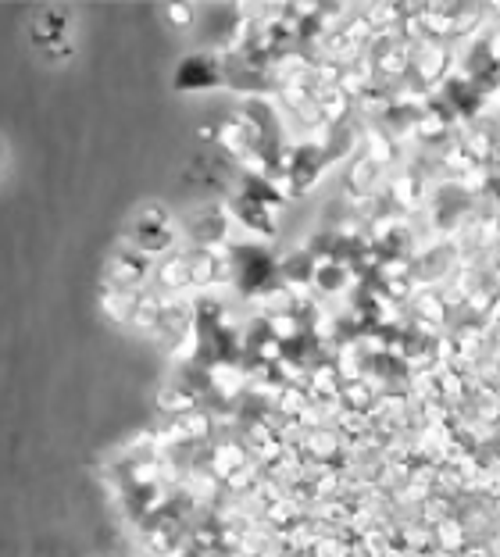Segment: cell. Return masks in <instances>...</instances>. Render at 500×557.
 Here are the masks:
<instances>
[{"mask_svg": "<svg viewBox=\"0 0 500 557\" xmlns=\"http://www.w3.org/2000/svg\"><path fill=\"white\" fill-rule=\"evenodd\" d=\"M168 18H172L175 25H193V8L190 4H172V8H168Z\"/></svg>", "mask_w": 500, "mask_h": 557, "instance_id": "6da1fadb", "label": "cell"}, {"mask_svg": "<svg viewBox=\"0 0 500 557\" xmlns=\"http://www.w3.org/2000/svg\"><path fill=\"white\" fill-rule=\"evenodd\" d=\"M161 311H165V308H158V304L150 308V322H154V325H161ZM140 315H147V304H143V300H136V315L133 318H140Z\"/></svg>", "mask_w": 500, "mask_h": 557, "instance_id": "7a4b0ae2", "label": "cell"}]
</instances>
